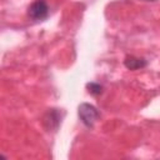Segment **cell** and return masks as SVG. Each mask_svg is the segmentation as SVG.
<instances>
[{"label":"cell","instance_id":"cell-5","mask_svg":"<svg viewBox=\"0 0 160 160\" xmlns=\"http://www.w3.org/2000/svg\"><path fill=\"white\" fill-rule=\"evenodd\" d=\"M86 88H88V91L92 95H100L102 92V86L96 82H90L86 85Z\"/></svg>","mask_w":160,"mask_h":160},{"label":"cell","instance_id":"cell-6","mask_svg":"<svg viewBox=\"0 0 160 160\" xmlns=\"http://www.w3.org/2000/svg\"><path fill=\"white\" fill-rule=\"evenodd\" d=\"M145 1H155V0H145Z\"/></svg>","mask_w":160,"mask_h":160},{"label":"cell","instance_id":"cell-2","mask_svg":"<svg viewBox=\"0 0 160 160\" xmlns=\"http://www.w3.org/2000/svg\"><path fill=\"white\" fill-rule=\"evenodd\" d=\"M49 8L45 0H35L28 9V15L32 20H42L48 16Z\"/></svg>","mask_w":160,"mask_h":160},{"label":"cell","instance_id":"cell-1","mask_svg":"<svg viewBox=\"0 0 160 160\" xmlns=\"http://www.w3.org/2000/svg\"><path fill=\"white\" fill-rule=\"evenodd\" d=\"M79 118L81 120V122L88 126V128H92L95 121L99 119L100 114L98 111V109L91 105V104H88V102H84L79 106Z\"/></svg>","mask_w":160,"mask_h":160},{"label":"cell","instance_id":"cell-3","mask_svg":"<svg viewBox=\"0 0 160 160\" xmlns=\"http://www.w3.org/2000/svg\"><path fill=\"white\" fill-rule=\"evenodd\" d=\"M124 64L129 70H138L146 66V61L144 59L135 58V56H126L124 60Z\"/></svg>","mask_w":160,"mask_h":160},{"label":"cell","instance_id":"cell-4","mask_svg":"<svg viewBox=\"0 0 160 160\" xmlns=\"http://www.w3.org/2000/svg\"><path fill=\"white\" fill-rule=\"evenodd\" d=\"M54 121H55L56 124L60 122V120H59V114H58V111H55V110L49 111L48 115H46V118H45V122H49V124H50V125L48 126V129H54V125H52Z\"/></svg>","mask_w":160,"mask_h":160}]
</instances>
